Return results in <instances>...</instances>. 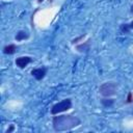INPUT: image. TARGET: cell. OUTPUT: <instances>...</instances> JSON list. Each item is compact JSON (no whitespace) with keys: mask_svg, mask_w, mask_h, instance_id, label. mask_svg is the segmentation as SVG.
<instances>
[{"mask_svg":"<svg viewBox=\"0 0 133 133\" xmlns=\"http://www.w3.org/2000/svg\"><path fill=\"white\" fill-rule=\"evenodd\" d=\"M80 124H81L80 118L72 114H63V115L54 116L52 119V126L56 132L71 130L79 126Z\"/></svg>","mask_w":133,"mask_h":133,"instance_id":"cell-1","label":"cell"},{"mask_svg":"<svg viewBox=\"0 0 133 133\" xmlns=\"http://www.w3.org/2000/svg\"><path fill=\"white\" fill-rule=\"evenodd\" d=\"M72 106H73V104H72V100H71L70 98L63 99V100H61L60 102H58V103H56V104H54V105L52 106V108H51V113H52L53 115H56V114H58V113H60V112H64V111H66V110L71 109Z\"/></svg>","mask_w":133,"mask_h":133,"instance_id":"cell-2","label":"cell"},{"mask_svg":"<svg viewBox=\"0 0 133 133\" xmlns=\"http://www.w3.org/2000/svg\"><path fill=\"white\" fill-rule=\"evenodd\" d=\"M116 90H117V84L115 82H112V81L105 82L99 87V92L103 97L114 96V95H116Z\"/></svg>","mask_w":133,"mask_h":133,"instance_id":"cell-3","label":"cell"},{"mask_svg":"<svg viewBox=\"0 0 133 133\" xmlns=\"http://www.w3.org/2000/svg\"><path fill=\"white\" fill-rule=\"evenodd\" d=\"M47 74V68L46 66H42V68H36V69H33L31 70V75L32 77H34L37 81H41L45 78Z\"/></svg>","mask_w":133,"mask_h":133,"instance_id":"cell-4","label":"cell"},{"mask_svg":"<svg viewBox=\"0 0 133 133\" xmlns=\"http://www.w3.org/2000/svg\"><path fill=\"white\" fill-rule=\"evenodd\" d=\"M31 61H32V58H31V57H29V56H21V57L16 58L15 63H16V65L19 66L20 69H24V68H26Z\"/></svg>","mask_w":133,"mask_h":133,"instance_id":"cell-5","label":"cell"},{"mask_svg":"<svg viewBox=\"0 0 133 133\" xmlns=\"http://www.w3.org/2000/svg\"><path fill=\"white\" fill-rule=\"evenodd\" d=\"M89 49H90V39L76 46V50L79 51L80 53H87L89 51Z\"/></svg>","mask_w":133,"mask_h":133,"instance_id":"cell-6","label":"cell"},{"mask_svg":"<svg viewBox=\"0 0 133 133\" xmlns=\"http://www.w3.org/2000/svg\"><path fill=\"white\" fill-rule=\"evenodd\" d=\"M17 49H18V48H17V46H16L15 44H9V45L4 46V48H3V53H4V54H7V55H12V54L16 53Z\"/></svg>","mask_w":133,"mask_h":133,"instance_id":"cell-7","label":"cell"},{"mask_svg":"<svg viewBox=\"0 0 133 133\" xmlns=\"http://www.w3.org/2000/svg\"><path fill=\"white\" fill-rule=\"evenodd\" d=\"M29 37V33L25 30H20L17 32V34L15 35V38L16 41L18 42H21V41H24V39H27Z\"/></svg>","mask_w":133,"mask_h":133,"instance_id":"cell-8","label":"cell"},{"mask_svg":"<svg viewBox=\"0 0 133 133\" xmlns=\"http://www.w3.org/2000/svg\"><path fill=\"white\" fill-rule=\"evenodd\" d=\"M101 104H102L103 107H105V108H109V107L113 106V104H114V100L111 99V98H109V97H104L103 99H101Z\"/></svg>","mask_w":133,"mask_h":133,"instance_id":"cell-9","label":"cell"},{"mask_svg":"<svg viewBox=\"0 0 133 133\" xmlns=\"http://www.w3.org/2000/svg\"><path fill=\"white\" fill-rule=\"evenodd\" d=\"M119 30L123 33H129L130 32V28H129V24L128 23H124L119 26Z\"/></svg>","mask_w":133,"mask_h":133,"instance_id":"cell-10","label":"cell"},{"mask_svg":"<svg viewBox=\"0 0 133 133\" xmlns=\"http://www.w3.org/2000/svg\"><path fill=\"white\" fill-rule=\"evenodd\" d=\"M85 35L84 34H82V35H80V36H78V37H76V38H74L73 41H72V44L73 45H75V44H77L79 41H81V39H83V37H84Z\"/></svg>","mask_w":133,"mask_h":133,"instance_id":"cell-11","label":"cell"},{"mask_svg":"<svg viewBox=\"0 0 133 133\" xmlns=\"http://www.w3.org/2000/svg\"><path fill=\"white\" fill-rule=\"evenodd\" d=\"M14 131H15V125H9L5 133H11V132H14Z\"/></svg>","mask_w":133,"mask_h":133,"instance_id":"cell-12","label":"cell"},{"mask_svg":"<svg viewBox=\"0 0 133 133\" xmlns=\"http://www.w3.org/2000/svg\"><path fill=\"white\" fill-rule=\"evenodd\" d=\"M133 101V98H132V92H129L128 94V97H127V103H131Z\"/></svg>","mask_w":133,"mask_h":133,"instance_id":"cell-13","label":"cell"},{"mask_svg":"<svg viewBox=\"0 0 133 133\" xmlns=\"http://www.w3.org/2000/svg\"><path fill=\"white\" fill-rule=\"evenodd\" d=\"M129 28H130V30H133V21H131L129 23Z\"/></svg>","mask_w":133,"mask_h":133,"instance_id":"cell-14","label":"cell"},{"mask_svg":"<svg viewBox=\"0 0 133 133\" xmlns=\"http://www.w3.org/2000/svg\"><path fill=\"white\" fill-rule=\"evenodd\" d=\"M131 12L133 14V4H132V6H131Z\"/></svg>","mask_w":133,"mask_h":133,"instance_id":"cell-15","label":"cell"},{"mask_svg":"<svg viewBox=\"0 0 133 133\" xmlns=\"http://www.w3.org/2000/svg\"><path fill=\"white\" fill-rule=\"evenodd\" d=\"M43 1H44V0H38V2H39V3H41V2H43Z\"/></svg>","mask_w":133,"mask_h":133,"instance_id":"cell-16","label":"cell"},{"mask_svg":"<svg viewBox=\"0 0 133 133\" xmlns=\"http://www.w3.org/2000/svg\"><path fill=\"white\" fill-rule=\"evenodd\" d=\"M49 1H50V2H52V1H53V0H49Z\"/></svg>","mask_w":133,"mask_h":133,"instance_id":"cell-17","label":"cell"}]
</instances>
